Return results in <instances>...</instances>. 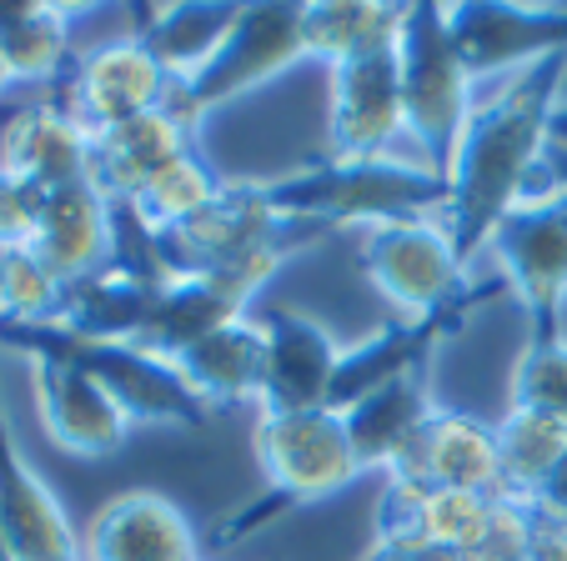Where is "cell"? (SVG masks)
<instances>
[{"mask_svg":"<svg viewBox=\"0 0 567 561\" xmlns=\"http://www.w3.org/2000/svg\"><path fill=\"white\" fill-rule=\"evenodd\" d=\"M161 287L166 281H156V276L111 261L106 271L65 287V307L51 326L71 331L81 341H101V346H136L151 326Z\"/></svg>","mask_w":567,"mask_h":561,"instance_id":"44dd1931","label":"cell"},{"mask_svg":"<svg viewBox=\"0 0 567 561\" xmlns=\"http://www.w3.org/2000/svg\"><path fill=\"white\" fill-rule=\"evenodd\" d=\"M0 346L6 351H51V356L75 361L81 371H91L116 406L126 412V422L141 426H172V432H202L212 406L186 386V376L176 371V361L151 356L146 346H101V341H81L61 326H21V321H0Z\"/></svg>","mask_w":567,"mask_h":561,"instance_id":"5b68a950","label":"cell"},{"mask_svg":"<svg viewBox=\"0 0 567 561\" xmlns=\"http://www.w3.org/2000/svg\"><path fill=\"white\" fill-rule=\"evenodd\" d=\"M392 477L427 481V487H447V491H472V497L487 501L507 497L497 432L482 416L457 412V406H437V416L422 426V436L408 446V456L392 466Z\"/></svg>","mask_w":567,"mask_h":561,"instance_id":"5bb4252c","label":"cell"},{"mask_svg":"<svg viewBox=\"0 0 567 561\" xmlns=\"http://www.w3.org/2000/svg\"><path fill=\"white\" fill-rule=\"evenodd\" d=\"M0 170L31 180L41 191L75 186L91 170V131L71 116L61 96H41L11 111V121L0 126Z\"/></svg>","mask_w":567,"mask_h":561,"instance_id":"ac0fdd59","label":"cell"},{"mask_svg":"<svg viewBox=\"0 0 567 561\" xmlns=\"http://www.w3.org/2000/svg\"><path fill=\"white\" fill-rule=\"evenodd\" d=\"M396 65H402V111H408L412 160H422L447 180L482 85L462 65L437 0H408V21L396 35Z\"/></svg>","mask_w":567,"mask_h":561,"instance_id":"277c9868","label":"cell"},{"mask_svg":"<svg viewBox=\"0 0 567 561\" xmlns=\"http://www.w3.org/2000/svg\"><path fill=\"white\" fill-rule=\"evenodd\" d=\"M172 96H176V81L161 71V61L146 51V41L136 31H121L111 41L86 45L75 71L61 85V101L91 136L172 106Z\"/></svg>","mask_w":567,"mask_h":561,"instance_id":"8fae6325","label":"cell"},{"mask_svg":"<svg viewBox=\"0 0 567 561\" xmlns=\"http://www.w3.org/2000/svg\"><path fill=\"white\" fill-rule=\"evenodd\" d=\"M493 501L472 497V491H447V487H427V501H422V541H437V547L467 551L472 537L482 531Z\"/></svg>","mask_w":567,"mask_h":561,"instance_id":"836d02e7","label":"cell"},{"mask_svg":"<svg viewBox=\"0 0 567 561\" xmlns=\"http://www.w3.org/2000/svg\"><path fill=\"white\" fill-rule=\"evenodd\" d=\"M287 236H311V241H321L327 231L311 221L281 216L277 206L267 201L261 180H241V186L226 180V191L216 196L196 221H186L182 231H172V236H156V256H161L166 281H172V276H206V271H216V266L236 261V256L257 251V246L287 241Z\"/></svg>","mask_w":567,"mask_h":561,"instance_id":"30bf717a","label":"cell"},{"mask_svg":"<svg viewBox=\"0 0 567 561\" xmlns=\"http://www.w3.org/2000/svg\"><path fill=\"white\" fill-rule=\"evenodd\" d=\"M527 507H533L543 521H557V527H567V456L553 466V471H547V481L533 491V497H527Z\"/></svg>","mask_w":567,"mask_h":561,"instance_id":"8d00e7d4","label":"cell"},{"mask_svg":"<svg viewBox=\"0 0 567 561\" xmlns=\"http://www.w3.org/2000/svg\"><path fill=\"white\" fill-rule=\"evenodd\" d=\"M462 321H467V311H447V316H427V321H408V316L386 321L372 341L342 351L337 386H332V406L337 412H347V406H357L362 396H372V392H382V386L408 382V376L427 371L432 351H437L442 341L462 326Z\"/></svg>","mask_w":567,"mask_h":561,"instance_id":"7402d4cb","label":"cell"},{"mask_svg":"<svg viewBox=\"0 0 567 561\" xmlns=\"http://www.w3.org/2000/svg\"><path fill=\"white\" fill-rule=\"evenodd\" d=\"M81 551L86 561H202V537L172 497L136 487L91 517Z\"/></svg>","mask_w":567,"mask_h":561,"instance_id":"e0dca14e","label":"cell"},{"mask_svg":"<svg viewBox=\"0 0 567 561\" xmlns=\"http://www.w3.org/2000/svg\"><path fill=\"white\" fill-rule=\"evenodd\" d=\"M251 446H257L261 477H267V497H261L257 507H247L241 517H231V527L216 531L221 547L261 531L267 521H277L281 511L327 501V497H337V491H347L352 481H362L352 436H347V422L337 406L287 412V416L261 412L257 432H251Z\"/></svg>","mask_w":567,"mask_h":561,"instance_id":"3957f363","label":"cell"},{"mask_svg":"<svg viewBox=\"0 0 567 561\" xmlns=\"http://www.w3.org/2000/svg\"><path fill=\"white\" fill-rule=\"evenodd\" d=\"M362 561H462V551L437 541H372Z\"/></svg>","mask_w":567,"mask_h":561,"instance_id":"d590c367","label":"cell"},{"mask_svg":"<svg viewBox=\"0 0 567 561\" xmlns=\"http://www.w3.org/2000/svg\"><path fill=\"white\" fill-rule=\"evenodd\" d=\"M221 191H226V180L216 176L212 160L192 146L186 156H176L166 170H156L126 211L136 216L151 236H172V231H182L186 221H196V216H202Z\"/></svg>","mask_w":567,"mask_h":561,"instance_id":"f1b7e54d","label":"cell"},{"mask_svg":"<svg viewBox=\"0 0 567 561\" xmlns=\"http://www.w3.org/2000/svg\"><path fill=\"white\" fill-rule=\"evenodd\" d=\"M96 11L81 6H0V61L11 71V85H65L81 61L75 25H86Z\"/></svg>","mask_w":567,"mask_h":561,"instance_id":"cb8c5ba5","label":"cell"},{"mask_svg":"<svg viewBox=\"0 0 567 561\" xmlns=\"http://www.w3.org/2000/svg\"><path fill=\"white\" fill-rule=\"evenodd\" d=\"M41 206H45L41 186L0 170V251H21V246H31L35 226H41Z\"/></svg>","mask_w":567,"mask_h":561,"instance_id":"e575fe53","label":"cell"},{"mask_svg":"<svg viewBox=\"0 0 567 561\" xmlns=\"http://www.w3.org/2000/svg\"><path fill=\"white\" fill-rule=\"evenodd\" d=\"M507 406L567 422V336L563 331H527V346L513 361Z\"/></svg>","mask_w":567,"mask_h":561,"instance_id":"4dcf8cb0","label":"cell"},{"mask_svg":"<svg viewBox=\"0 0 567 561\" xmlns=\"http://www.w3.org/2000/svg\"><path fill=\"white\" fill-rule=\"evenodd\" d=\"M241 11H247L241 0H182V6H161V11H136V35L161 61V71L176 85H186L212 65Z\"/></svg>","mask_w":567,"mask_h":561,"instance_id":"484cf974","label":"cell"},{"mask_svg":"<svg viewBox=\"0 0 567 561\" xmlns=\"http://www.w3.org/2000/svg\"><path fill=\"white\" fill-rule=\"evenodd\" d=\"M267 331V386H261V412H321L332 406L337 366H342V346L332 331L311 321L307 311H267L261 316Z\"/></svg>","mask_w":567,"mask_h":561,"instance_id":"9a60e30c","label":"cell"},{"mask_svg":"<svg viewBox=\"0 0 567 561\" xmlns=\"http://www.w3.org/2000/svg\"><path fill=\"white\" fill-rule=\"evenodd\" d=\"M267 201L291 221H311L321 231H372L392 221H437L447 206V180L412 156L377 160H317L281 180H261Z\"/></svg>","mask_w":567,"mask_h":561,"instance_id":"7a4b0ae2","label":"cell"},{"mask_svg":"<svg viewBox=\"0 0 567 561\" xmlns=\"http://www.w3.org/2000/svg\"><path fill=\"white\" fill-rule=\"evenodd\" d=\"M176 371L206 406L261 402V386H267V331H261V316H241L231 326L212 331L176 361Z\"/></svg>","mask_w":567,"mask_h":561,"instance_id":"d4e9b609","label":"cell"},{"mask_svg":"<svg viewBox=\"0 0 567 561\" xmlns=\"http://www.w3.org/2000/svg\"><path fill=\"white\" fill-rule=\"evenodd\" d=\"M31 386H35V412H41V426L65 456H86V461H101V456H116L126 446V412L116 406V396L81 371L75 361L51 356V351H31Z\"/></svg>","mask_w":567,"mask_h":561,"instance_id":"4fadbf2b","label":"cell"},{"mask_svg":"<svg viewBox=\"0 0 567 561\" xmlns=\"http://www.w3.org/2000/svg\"><path fill=\"white\" fill-rule=\"evenodd\" d=\"M408 21V6L396 0H307V61L327 71L362 55L392 51Z\"/></svg>","mask_w":567,"mask_h":561,"instance_id":"4316f807","label":"cell"},{"mask_svg":"<svg viewBox=\"0 0 567 561\" xmlns=\"http://www.w3.org/2000/svg\"><path fill=\"white\" fill-rule=\"evenodd\" d=\"M65 307V281L31 251H0V321L51 326Z\"/></svg>","mask_w":567,"mask_h":561,"instance_id":"1f68e13d","label":"cell"},{"mask_svg":"<svg viewBox=\"0 0 567 561\" xmlns=\"http://www.w3.org/2000/svg\"><path fill=\"white\" fill-rule=\"evenodd\" d=\"M533 537H537V511L523 497H503L493 501V511L472 537V547L462 551V561H527L533 557Z\"/></svg>","mask_w":567,"mask_h":561,"instance_id":"d6a6232c","label":"cell"},{"mask_svg":"<svg viewBox=\"0 0 567 561\" xmlns=\"http://www.w3.org/2000/svg\"><path fill=\"white\" fill-rule=\"evenodd\" d=\"M307 6H291V0H261L247 6L236 31L226 35V45L212 55L202 75H192L186 85H176L172 111L186 126H202L206 116L247 101L251 91H261L267 81H277L281 71L307 61Z\"/></svg>","mask_w":567,"mask_h":561,"instance_id":"52a82bcc","label":"cell"},{"mask_svg":"<svg viewBox=\"0 0 567 561\" xmlns=\"http://www.w3.org/2000/svg\"><path fill=\"white\" fill-rule=\"evenodd\" d=\"M6 85H11V71H6V61H0V91H6Z\"/></svg>","mask_w":567,"mask_h":561,"instance_id":"f35d334b","label":"cell"},{"mask_svg":"<svg viewBox=\"0 0 567 561\" xmlns=\"http://www.w3.org/2000/svg\"><path fill=\"white\" fill-rule=\"evenodd\" d=\"M563 81L567 51L507 75V81H497L493 91L477 96L467 136H462L457 160L447 170V206L437 216L472 271L487 256V241H493L497 226L527 196L553 186L547 150H553V116L563 106Z\"/></svg>","mask_w":567,"mask_h":561,"instance_id":"6da1fadb","label":"cell"},{"mask_svg":"<svg viewBox=\"0 0 567 561\" xmlns=\"http://www.w3.org/2000/svg\"><path fill=\"white\" fill-rule=\"evenodd\" d=\"M553 170V166H547ZM497 281L517 297L533 331H563L567 301V186L553 180L547 191L527 196L487 241Z\"/></svg>","mask_w":567,"mask_h":561,"instance_id":"ba28073f","label":"cell"},{"mask_svg":"<svg viewBox=\"0 0 567 561\" xmlns=\"http://www.w3.org/2000/svg\"><path fill=\"white\" fill-rule=\"evenodd\" d=\"M452 45L477 85H497L547 55L567 51L563 0H457L442 6Z\"/></svg>","mask_w":567,"mask_h":561,"instance_id":"9c48e42d","label":"cell"},{"mask_svg":"<svg viewBox=\"0 0 567 561\" xmlns=\"http://www.w3.org/2000/svg\"><path fill=\"white\" fill-rule=\"evenodd\" d=\"M327 81V156L332 160H377L408 146V111H402V65L392 51L332 65Z\"/></svg>","mask_w":567,"mask_h":561,"instance_id":"7c38bea8","label":"cell"},{"mask_svg":"<svg viewBox=\"0 0 567 561\" xmlns=\"http://www.w3.org/2000/svg\"><path fill=\"white\" fill-rule=\"evenodd\" d=\"M0 561H21V557H16V547H11V537H6V531H0Z\"/></svg>","mask_w":567,"mask_h":561,"instance_id":"74e56055","label":"cell"},{"mask_svg":"<svg viewBox=\"0 0 567 561\" xmlns=\"http://www.w3.org/2000/svg\"><path fill=\"white\" fill-rule=\"evenodd\" d=\"M563 106H567V81H563Z\"/></svg>","mask_w":567,"mask_h":561,"instance_id":"ab89813d","label":"cell"},{"mask_svg":"<svg viewBox=\"0 0 567 561\" xmlns=\"http://www.w3.org/2000/svg\"><path fill=\"white\" fill-rule=\"evenodd\" d=\"M0 531L11 537L21 561H86L71 511L21 451L6 406H0Z\"/></svg>","mask_w":567,"mask_h":561,"instance_id":"2e32d148","label":"cell"},{"mask_svg":"<svg viewBox=\"0 0 567 561\" xmlns=\"http://www.w3.org/2000/svg\"><path fill=\"white\" fill-rule=\"evenodd\" d=\"M31 251L61 276L65 287L106 271V266L116 261V206H111L91 180L45 191Z\"/></svg>","mask_w":567,"mask_h":561,"instance_id":"d6986e66","label":"cell"},{"mask_svg":"<svg viewBox=\"0 0 567 561\" xmlns=\"http://www.w3.org/2000/svg\"><path fill=\"white\" fill-rule=\"evenodd\" d=\"M357 266H362L367 281L396 307V316H408V321L447 316V311H467L472 316L477 301L503 291V281L477 287V271L457 256V246L442 231V221L372 226V231H362Z\"/></svg>","mask_w":567,"mask_h":561,"instance_id":"8992f818","label":"cell"},{"mask_svg":"<svg viewBox=\"0 0 567 561\" xmlns=\"http://www.w3.org/2000/svg\"><path fill=\"white\" fill-rule=\"evenodd\" d=\"M493 432H497V456H503L507 497L527 501L547 481V471L567 456V422H557V416L507 406L503 422H493Z\"/></svg>","mask_w":567,"mask_h":561,"instance_id":"f546056e","label":"cell"},{"mask_svg":"<svg viewBox=\"0 0 567 561\" xmlns=\"http://www.w3.org/2000/svg\"><path fill=\"white\" fill-rule=\"evenodd\" d=\"M251 316L241 301H231L212 276H172L156 297V311H151V326L136 346H146L151 356L161 361H182L196 341H206L212 331L231 326V321Z\"/></svg>","mask_w":567,"mask_h":561,"instance_id":"83f0119b","label":"cell"},{"mask_svg":"<svg viewBox=\"0 0 567 561\" xmlns=\"http://www.w3.org/2000/svg\"><path fill=\"white\" fill-rule=\"evenodd\" d=\"M192 136L196 131L186 126L172 106L151 111V116H136L116 131H101V136H91L86 180L111 206H131L156 170H166L176 156L192 150Z\"/></svg>","mask_w":567,"mask_h":561,"instance_id":"ffe728a7","label":"cell"},{"mask_svg":"<svg viewBox=\"0 0 567 561\" xmlns=\"http://www.w3.org/2000/svg\"><path fill=\"white\" fill-rule=\"evenodd\" d=\"M432 416H437V402L427 392V371H417L408 382H392L382 392L362 396L357 406H347L342 422H347V436H352L362 477L367 471L392 477V466L408 456V446L417 441Z\"/></svg>","mask_w":567,"mask_h":561,"instance_id":"603a6c76","label":"cell"}]
</instances>
